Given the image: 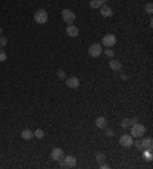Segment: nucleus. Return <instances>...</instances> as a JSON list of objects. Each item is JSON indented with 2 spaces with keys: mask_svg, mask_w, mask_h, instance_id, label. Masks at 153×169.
Masks as SVG:
<instances>
[{
  "mask_svg": "<svg viewBox=\"0 0 153 169\" xmlns=\"http://www.w3.org/2000/svg\"><path fill=\"white\" fill-rule=\"evenodd\" d=\"M6 43H8V40H6L5 37H0V47H5Z\"/></svg>",
  "mask_w": 153,
  "mask_h": 169,
  "instance_id": "a878e982",
  "label": "nucleus"
},
{
  "mask_svg": "<svg viewBox=\"0 0 153 169\" xmlns=\"http://www.w3.org/2000/svg\"><path fill=\"white\" fill-rule=\"evenodd\" d=\"M100 166H101V169H109V168H110V166H109L107 163H101Z\"/></svg>",
  "mask_w": 153,
  "mask_h": 169,
  "instance_id": "cd10ccee",
  "label": "nucleus"
},
{
  "mask_svg": "<svg viewBox=\"0 0 153 169\" xmlns=\"http://www.w3.org/2000/svg\"><path fill=\"white\" fill-rule=\"evenodd\" d=\"M57 76H58L60 79H66V73H64V70H58V72H57Z\"/></svg>",
  "mask_w": 153,
  "mask_h": 169,
  "instance_id": "393cba45",
  "label": "nucleus"
},
{
  "mask_svg": "<svg viewBox=\"0 0 153 169\" xmlns=\"http://www.w3.org/2000/svg\"><path fill=\"white\" fill-rule=\"evenodd\" d=\"M109 66H110V69L112 70H121V67H123V64H121V61H118V59H115V58H112L110 61H109Z\"/></svg>",
  "mask_w": 153,
  "mask_h": 169,
  "instance_id": "ddd939ff",
  "label": "nucleus"
},
{
  "mask_svg": "<svg viewBox=\"0 0 153 169\" xmlns=\"http://www.w3.org/2000/svg\"><path fill=\"white\" fill-rule=\"evenodd\" d=\"M103 52H104L106 56H109V58H113V56H115V50H113V49H110V47H106Z\"/></svg>",
  "mask_w": 153,
  "mask_h": 169,
  "instance_id": "412c9836",
  "label": "nucleus"
},
{
  "mask_svg": "<svg viewBox=\"0 0 153 169\" xmlns=\"http://www.w3.org/2000/svg\"><path fill=\"white\" fill-rule=\"evenodd\" d=\"M101 3H103V5H104V3H106V0H101Z\"/></svg>",
  "mask_w": 153,
  "mask_h": 169,
  "instance_id": "7c9ffc66",
  "label": "nucleus"
},
{
  "mask_svg": "<svg viewBox=\"0 0 153 169\" xmlns=\"http://www.w3.org/2000/svg\"><path fill=\"white\" fill-rule=\"evenodd\" d=\"M47 18H49V15H47L46 9H37L34 12V22L37 24H46Z\"/></svg>",
  "mask_w": 153,
  "mask_h": 169,
  "instance_id": "f257e3e1",
  "label": "nucleus"
},
{
  "mask_svg": "<svg viewBox=\"0 0 153 169\" xmlns=\"http://www.w3.org/2000/svg\"><path fill=\"white\" fill-rule=\"evenodd\" d=\"M119 145L123 148H132L133 146V137L130 134H123L119 137Z\"/></svg>",
  "mask_w": 153,
  "mask_h": 169,
  "instance_id": "423d86ee",
  "label": "nucleus"
},
{
  "mask_svg": "<svg viewBox=\"0 0 153 169\" xmlns=\"http://www.w3.org/2000/svg\"><path fill=\"white\" fill-rule=\"evenodd\" d=\"M115 44H117V37L113 34H106L101 40V46L104 47H113Z\"/></svg>",
  "mask_w": 153,
  "mask_h": 169,
  "instance_id": "20e7f679",
  "label": "nucleus"
},
{
  "mask_svg": "<svg viewBox=\"0 0 153 169\" xmlns=\"http://www.w3.org/2000/svg\"><path fill=\"white\" fill-rule=\"evenodd\" d=\"M61 18H63V22L66 23V24H74V22H75V12L72 11V9H63L61 11Z\"/></svg>",
  "mask_w": 153,
  "mask_h": 169,
  "instance_id": "7ed1b4c3",
  "label": "nucleus"
},
{
  "mask_svg": "<svg viewBox=\"0 0 153 169\" xmlns=\"http://www.w3.org/2000/svg\"><path fill=\"white\" fill-rule=\"evenodd\" d=\"M0 61H6V52L0 47Z\"/></svg>",
  "mask_w": 153,
  "mask_h": 169,
  "instance_id": "5701e85b",
  "label": "nucleus"
},
{
  "mask_svg": "<svg viewBox=\"0 0 153 169\" xmlns=\"http://www.w3.org/2000/svg\"><path fill=\"white\" fill-rule=\"evenodd\" d=\"M2 32H3V29H2V28H0V35H2Z\"/></svg>",
  "mask_w": 153,
  "mask_h": 169,
  "instance_id": "2f4dec72",
  "label": "nucleus"
},
{
  "mask_svg": "<svg viewBox=\"0 0 153 169\" xmlns=\"http://www.w3.org/2000/svg\"><path fill=\"white\" fill-rule=\"evenodd\" d=\"M130 128H132V134L130 136L135 137V139H136V137H142V136L145 134V126H144L142 124H139V122L133 124Z\"/></svg>",
  "mask_w": 153,
  "mask_h": 169,
  "instance_id": "f03ea898",
  "label": "nucleus"
},
{
  "mask_svg": "<svg viewBox=\"0 0 153 169\" xmlns=\"http://www.w3.org/2000/svg\"><path fill=\"white\" fill-rule=\"evenodd\" d=\"M129 78V76H127V75H124V73H121V79H124V81H126V79Z\"/></svg>",
  "mask_w": 153,
  "mask_h": 169,
  "instance_id": "c85d7f7f",
  "label": "nucleus"
},
{
  "mask_svg": "<svg viewBox=\"0 0 153 169\" xmlns=\"http://www.w3.org/2000/svg\"><path fill=\"white\" fill-rule=\"evenodd\" d=\"M130 120H132V125H133V124H136V122H138V119H136V117H133V119H130Z\"/></svg>",
  "mask_w": 153,
  "mask_h": 169,
  "instance_id": "c756f323",
  "label": "nucleus"
},
{
  "mask_svg": "<svg viewBox=\"0 0 153 169\" xmlns=\"http://www.w3.org/2000/svg\"><path fill=\"white\" fill-rule=\"evenodd\" d=\"M141 142H142V148L144 149H153V140L150 137H141Z\"/></svg>",
  "mask_w": 153,
  "mask_h": 169,
  "instance_id": "4468645a",
  "label": "nucleus"
},
{
  "mask_svg": "<svg viewBox=\"0 0 153 169\" xmlns=\"http://www.w3.org/2000/svg\"><path fill=\"white\" fill-rule=\"evenodd\" d=\"M64 168H75L77 166V158L75 156H64V158L61 160Z\"/></svg>",
  "mask_w": 153,
  "mask_h": 169,
  "instance_id": "0eeeda50",
  "label": "nucleus"
},
{
  "mask_svg": "<svg viewBox=\"0 0 153 169\" xmlns=\"http://www.w3.org/2000/svg\"><path fill=\"white\" fill-rule=\"evenodd\" d=\"M153 149H142V157L145 158L147 161H152V157H153Z\"/></svg>",
  "mask_w": 153,
  "mask_h": 169,
  "instance_id": "f3484780",
  "label": "nucleus"
},
{
  "mask_svg": "<svg viewBox=\"0 0 153 169\" xmlns=\"http://www.w3.org/2000/svg\"><path fill=\"white\" fill-rule=\"evenodd\" d=\"M66 34L69 35L71 38H75V37H78V34H80V29H78L75 24H68V28H66Z\"/></svg>",
  "mask_w": 153,
  "mask_h": 169,
  "instance_id": "9b49d317",
  "label": "nucleus"
},
{
  "mask_svg": "<svg viewBox=\"0 0 153 169\" xmlns=\"http://www.w3.org/2000/svg\"><path fill=\"white\" fill-rule=\"evenodd\" d=\"M51 157H52V160H55V161H61L64 158V151L61 148H54L52 152H51Z\"/></svg>",
  "mask_w": 153,
  "mask_h": 169,
  "instance_id": "6e6552de",
  "label": "nucleus"
},
{
  "mask_svg": "<svg viewBox=\"0 0 153 169\" xmlns=\"http://www.w3.org/2000/svg\"><path fill=\"white\" fill-rule=\"evenodd\" d=\"M32 137H34V131H31V130H28V128L22 131V139H23V140H31Z\"/></svg>",
  "mask_w": 153,
  "mask_h": 169,
  "instance_id": "2eb2a0df",
  "label": "nucleus"
},
{
  "mask_svg": "<svg viewBox=\"0 0 153 169\" xmlns=\"http://www.w3.org/2000/svg\"><path fill=\"white\" fill-rule=\"evenodd\" d=\"M145 12H147V14H152L153 12V5L152 3H147V5H145Z\"/></svg>",
  "mask_w": 153,
  "mask_h": 169,
  "instance_id": "b1692460",
  "label": "nucleus"
},
{
  "mask_svg": "<svg viewBox=\"0 0 153 169\" xmlns=\"http://www.w3.org/2000/svg\"><path fill=\"white\" fill-rule=\"evenodd\" d=\"M34 137H37V139H43V137H45V131H43L41 128L36 130V131H34Z\"/></svg>",
  "mask_w": 153,
  "mask_h": 169,
  "instance_id": "4be33fe9",
  "label": "nucleus"
},
{
  "mask_svg": "<svg viewBox=\"0 0 153 169\" xmlns=\"http://www.w3.org/2000/svg\"><path fill=\"white\" fill-rule=\"evenodd\" d=\"M104 160H106V154H104L103 151H98V152L95 154V161H96V163L101 165V163H104Z\"/></svg>",
  "mask_w": 153,
  "mask_h": 169,
  "instance_id": "dca6fc26",
  "label": "nucleus"
},
{
  "mask_svg": "<svg viewBox=\"0 0 153 169\" xmlns=\"http://www.w3.org/2000/svg\"><path fill=\"white\" fill-rule=\"evenodd\" d=\"M101 5H103L101 0H90V2H89V6H90L92 9H100Z\"/></svg>",
  "mask_w": 153,
  "mask_h": 169,
  "instance_id": "a211bd4d",
  "label": "nucleus"
},
{
  "mask_svg": "<svg viewBox=\"0 0 153 169\" xmlns=\"http://www.w3.org/2000/svg\"><path fill=\"white\" fill-rule=\"evenodd\" d=\"M133 146L136 148L138 151H142V142H141V137H136V140H133Z\"/></svg>",
  "mask_w": 153,
  "mask_h": 169,
  "instance_id": "6ab92c4d",
  "label": "nucleus"
},
{
  "mask_svg": "<svg viewBox=\"0 0 153 169\" xmlns=\"http://www.w3.org/2000/svg\"><path fill=\"white\" fill-rule=\"evenodd\" d=\"M100 14H101L104 18H109V17H112V15H113V9H112L109 5L104 3V5H101V6H100Z\"/></svg>",
  "mask_w": 153,
  "mask_h": 169,
  "instance_id": "1a4fd4ad",
  "label": "nucleus"
},
{
  "mask_svg": "<svg viewBox=\"0 0 153 169\" xmlns=\"http://www.w3.org/2000/svg\"><path fill=\"white\" fill-rule=\"evenodd\" d=\"M66 85L69 87V89H78L80 87V79L77 78V76H71V78H66Z\"/></svg>",
  "mask_w": 153,
  "mask_h": 169,
  "instance_id": "9d476101",
  "label": "nucleus"
},
{
  "mask_svg": "<svg viewBox=\"0 0 153 169\" xmlns=\"http://www.w3.org/2000/svg\"><path fill=\"white\" fill-rule=\"evenodd\" d=\"M106 136L107 137H112L113 136V130H106Z\"/></svg>",
  "mask_w": 153,
  "mask_h": 169,
  "instance_id": "bb28decb",
  "label": "nucleus"
},
{
  "mask_svg": "<svg viewBox=\"0 0 153 169\" xmlns=\"http://www.w3.org/2000/svg\"><path fill=\"white\" fill-rule=\"evenodd\" d=\"M101 54H103V46L100 44V43L90 44V47H89V55L92 56V58H98Z\"/></svg>",
  "mask_w": 153,
  "mask_h": 169,
  "instance_id": "39448f33",
  "label": "nucleus"
},
{
  "mask_svg": "<svg viewBox=\"0 0 153 169\" xmlns=\"http://www.w3.org/2000/svg\"><path fill=\"white\" fill-rule=\"evenodd\" d=\"M95 126H96V128H100V130L106 128V126H107V119L104 117V116H98V117L95 119Z\"/></svg>",
  "mask_w": 153,
  "mask_h": 169,
  "instance_id": "f8f14e48",
  "label": "nucleus"
},
{
  "mask_svg": "<svg viewBox=\"0 0 153 169\" xmlns=\"http://www.w3.org/2000/svg\"><path fill=\"white\" fill-rule=\"evenodd\" d=\"M121 126H123L124 130L130 128V126H132V120H130L129 117H127V119H123V122H121Z\"/></svg>",
  "mask_w": 153,
  "mask_h": 169,
  "instance_id": "aec40b11",
  "label": "nucleus"
}]
</instances>
